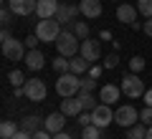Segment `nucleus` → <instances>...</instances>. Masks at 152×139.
Listing matches in <instances>:
<instances>
[{"mask_svg":"<svg viewBox=\"0 0 152 139\" xmlns=\"http://www.w3.org/2000/svg\"><path fill=\"white\" fill-rule=\"evenodd\" d=\"M53 71L56 74H69L71 71V58H64V56H61V58H53Z\"/></svg>","mask_w":152,"mask_h":139,"instance_id":"393cba45","label":"nucleus"},{"mask_svg":"<svg viewBox=\"0 0 152 139\" xmlns=\"http://www.w3.org/2000/svg\"><path fill=\"white\" fill-rule=\"evenodd\" d=\"M18 132H20V129L15 127V122H3V124H0V137H3V139H13Z\"/></svg>","mask_w":152,"mask_h":139,"instance_id":"412c9836","label":"nucleus"},{"mask_svg":"<svg viewBox=\"0 0 152 139\" xmlns=\"http://www.w3.org/2000/svg\"><path fill=\"white\" fill-rule=\"evenodd\" d=\"M142 31H145L147 36H152V18H150V20H145V25H142Z\"/></svg>","mask_w":152,"mask_h":139,"instance_id":"4c0bfd02","label":"nucleus"},{"mask_svg":"<svg viewBox=\"0 0 152 139\" xmlns=\"http://www.w3.org/2000/svg\"><path fill=\"white\" fill-rule=\"evenodd\" d=\"M61 114H66V116H79V114H84V106H81V99L79 96H71V99H64L61 101Z\"/></svg>","mask_w":152,"mask_h":139,"instance_id":"dca6fc26","label":"nucleus"},{"mask_svg":"<svg viewBox=\"0 0 152 139\" xmlns=\"http://www.w3.org/2000/svg\"><path fill=\"white\" fill-rule=\"evenodd\" d=\"M140 122L145 124V127H152V109H150V106H145V109L140 111Z\"/></svg>","mask_w":152,"mask_h":139,"instance_id":"7c9ffc66","label":"nucleus"},{"mask_svg":"<svg viewBox=\"0 0 152 139\" xmlns=\"http://www.w3.org/2000/svg\"><path fill=\"white\" fill-rule=\"evenodd\" d=\"M145 104L152 109V89H147V91H145Z\"/></svg>","mask_w":152,"mask_h":139,"instance_id":"58836bf2","label":"nucleus"},{"mask_svg":"<svg viewBox=\"0 0 152 139\" xmlns=\"http://www.w3.org/2000/svg\"><path fill=\"white\" fill-rule=\"evenodd\" d=\"M81 139H102V134H99V127H84V132H81Z\"/></svg>","mask_w":152,"mask_h":139,"instance_id":"c85d7f7f","label":"nucleus"},{"mask_svg":"<svg viewBox=\"0 0 152 139\" xmlns=\"http://www.w3.org/2000/svg\"><path fill=\"white\" fill-rule=\"evenodd\" d=\"M43 127H46V119H43V116H38V114H28V116L20 119V129H23V132H28V134L41 132Z\"/></svg>","mask_w":152,"mask_h":139,"instance_id":"ddd939ff","label":"nucleus"},{"mask_svg":"<svg viewBox=\"0 0 152 139\" xmlns=\"http://www.w3.org/2000/svg\"><path fill=\"white\" fill-rule=\"evenodd\" d=\"M64 127H66V114H61V111H53V114H48L46 116V132H51V134H58V132H64Z\"/></svg>","mask_w":152,"mask_h":139,"instance_id":"2eb2a0df","label":"nucleus"},{"mask_svg":"<svg viewBox=\"0 0 152 139\" xmlns=\"http://www.w3.org/2000/svg\"><path fill=\"white\" fill-rule=\"evenodd\" d=\"M114 122L119 124V127L129 129V127H134V124L140 122V114H137V109H134V106L124 104V106H119V109H117V114H114Z\"/></svg>","mask_w":152,"mask_h":139,"instance_id":"423d86ee","label":"nucleus"},{"mask_svg":"<svg viewBox=\"0 0 152 139\" xmlns=\"http://www.w3.org/2000/svg\"><path fill=\"white\" fill-rule=\"evenodd\" d=\"M147 139H152V127H147Z\"/></svg>","mask_w":152,"mask_h":139,"instance_id":"37998d69","label":"nucleus"},{"mask_svg":"<svg viewBox=\"0 0 152 139\" xmlns=\"http://www.w3.org/2000/svg\"><path fill=\"white\" fill-rule=\"evenodd\" d=\"M38 41H41V38H38V36H31V38H26V48H28V51H36Z\"/></svg>","mask_w":152,"mask_h":139,"instance_id":"f704fd0d","label":"nucleus"},{"mask_svg":"<svg viewBox=\"0 0 152 139\" xmlns=\"http://www.w3.org/2000/svg\"><path fill=\"white\" fill-rule=\"evenodd\" d=\"M119 96H122V86H117V84H104L102 91H99V99H102V104H107V106L117 104Z\"/></svg>","mask_w":152,"mask_h":139,"instance_id":"f8f14e48","label":"nucleus"},{"mask_svg":"<svg viewBox=\"0 0 152 139\" xmlns=\"http://www.w3.org/2000/svg\"><path fill=\"white\" fill-rule=\"evenodd\" d=\"M56 48H58V53L64 58H71V56H76V51H81V41L71 31H64L58 36V41H56Z\"/></svg>","mask_w":152,"mask_h":139,"instance_id":"7ed1b4c3","label":"nucleus"},{"mask_svg":"<svg viewBox=\"0 0 152 139\" xmlns=\"http://www.w3.org/2000/svg\"><path fill=\"white\" fill-rule=\"evenodd\" d=\"M117 20L119 23H127V25H132V23H137V8L134 5H119L117 8Z\"/></svg>","mask_w":152,"mask_h":139,"instance_id":"6ab92c4d","label":"nucleus"},{"mask_svg":"<svg viewBox=\"0 0 152 139\" xmlns=\"http://www.w3.org/2000/svg\"><path fill=\"white\" fill-rule=\"evenodd\" d=\"M145 84H142V79L137 74H127L124 79H122V94L124 96H129V99H140V96H145Z\"/></svg>","mask_w":152,"mask_h":139,"instance_id":"20e7f679","label":"nucleus"},{"mask_svg":"<svg viewBox=\"0 0 152 139\" xmlns=\"http://www.w3.org/2000/svg\"><path fill=\"white\" fill-rule=\"evenodd\" d=\"M66 31H71L76 38H79V41H86V36H89V25H86V23H81V20H79V23H74V25H71V28H66Z\"/></svg>","mask_w":152,"mask_h":139,"instance_id":"5701e85b","label":"nucleus"},{"mask_svg":"<svg viewBox=\"0 0 152 139\" xmlns=\"http://www.w3.org/2000/svg\"><path fill=\"white\" fill-rule=\"evenodd\" d=\"M79 56H84L89 63H96V61L102 58V46H99V41H94V38L81 41V51H79Z\"/></svg>","mask_w":152,"mask_h":139,"instance_id":"1a4fd4ad","label":"nucleus"},{"mask_svg":"<svg viewBox=\"0 0 152 139\" xmlns=\"http://www.w3.org/2000/svg\"><path fill=\"white\" fill-rule=\"evenodd\" d=\"M112 122H114V111H112V106H107V104H99V106L91 111V124L94 127L104 129V127H109Z\"/></svg>","mask_w":152,"mask_h":139,"instance_id":"0eeeda50","label":"nucleus"},{"mask_svg":"<svg viewBox=\"0 0 152 139\" xmlns=\"http://www.w3.org/2000/svg\"><path fill=\"white\" fill-rule=\"evenodd\" d=\"M8 8L13 10V15H33L38 0H8Z\"/></svg>","mask_w":152,"mask_h":139,"instance_id":"9b49d317","label":"nucleus"},{"mask_svg":"<svg viewBox=\"0 0 152 139\" xmlns=\"http://www.w3.org/2000/svg\"><path fill=\"white\" fill-rule=\"evenodd\" d=\"M64 33V28H61V23L56 20V18H46V20H38L36 25V36L41 38L43 43H51V41H58V36Z\"/></svg>","mask_w":152,"mask_h":139,"instance_id":"f03ea898","label":"nucleus"},{"mask_svg":"<svg viewBox=\"0 0 152 139\" xmlns=\"http://www.w3.org/2000/svg\"><path fill=\"white\" fill-rule=\"evenodd\" d=\"M99 74H102V66H91V68H89V76H91V79H99Z\"/></svg>","mask_w":152,"mask_h":139,"instance_id":"e433bc0d","label":"nucleus"},{"mask_svg":"<svg viewBox=\"0 0 152 139\" xmlns=\"http://www.w3.org/2000/svg\"><path fill=\"white\" fill-rule=\"evenodd\" d=\"M79 99H81L84 111H94V109L99 106V104H96V99H94V94H86V91H81V94H79Z\"/></svg>","mask_w":152,"mask_h":139,"instance_id":"b1692460","label":"nucleus"},{"mask_svg":"<svg viewBox=\"0 0 152 139\" xmlns=\"http://www.w3.org/2000/svg\"><path fill=\"white\" fill-rule=\"evenodd\" d=\"M76 122H79V127H91V111H84L76 116Z\"/></svg>","mask_w":152,"mask_h":139,"instance_id":"473e14b6","label":"nucleus"},{"mask_svg":"<svg viewBox=\"0 0 152 139\" xmlns=\"http://www.w3.org/2000/svg\"><path fill=\"white\" fill-rule=\"evenodd\" d=\"M127 139H147V127L145 124H134L127 129Z\"/></svg>","mask_w":152,"mask_h":139,"instance_id":"4be33fe9","label":"nucleus"},{"mask_svg":"<svg viewBox=\"0 0 152 139\" xmlns=\"http://www.w3.org/2000/svg\"><path fill=\"white\" fill-rule=\"evenodd\" d=\"M114 66H119V58H117V51H114L112 56H107V58H104V68H114Z\"/></svg>","mask_w":152,"mask_h":139,"instance_id":"72a5a7b5","label":"nucleus"},{"mask_svg":"<svg viewBox=\"0 0 152 139\" xmlns=\"http://www.w3.org/2000/svg\"><path fill=\"white\" fill-rule=\"evenodd\" d=\"M79 5H74V3H64V5H58V13H56V20L61 23V25H66V28H71L74 25V18L79 15Z\"/></svg>","mask_w":152,"mask_h":139,"instance_id":"9d476101","label":"nucleus"},{"mask_svg":"<svg viewBox=\"0 0 152 139\" xmlns=\"http://www.w3.org/2000/svg\"><path fill=\"white\" fill-rule=\"evenodd\" d=\"M13 139H33V134H28V132H23V129H20V132H18Z\"/></svg>","mask_w":152,"mask_h":139,"instance_id":"ea45409f","label":"nucleus"},{"mask_svg":"<svg viewBox=\"0 0 152 139\" xmlns=\"http://www.w3.org/2000/svg\"><path fill=\"white\" fill-rule=\"evenodd\" d=\"M142 68H145V58H142V56H134V58H129V74H140Z\"/></svg>","mask_w":152,"mask_h":139,"instance_id":"cd10ccee","label":"nucleus"},{"mask_svg":"<svg viewBox=\"0 0 152 139\" xmlns=\"http://www.w3.org/2000/svg\"><path fill=\"white\" fill-rule=\"evenodd\" d=\"M79 10L84 18H99L102 15V3L99 0H81L79 3Z\"/></svg>","mask_w":152,"mask_h":139,"instance_id":"a211bd4d","label":"nucleus"},{"mask_svg":"<svg viewBox=\"0 0 152 139\" xmlns=\"http://www.w3.org/2000/svg\"><path fill=\"white\" fill-rule=\"evenodd\" d=\"M53 139H74L71 134H66V132H58V134H53Z\"/></svg>","mask_w":152,"mask_h":139,"instance_id":"79ce46f5","label":"nucleus"},{"mask_svg":"<svg viewBox=\"0 0 152 139\" xmlns=\"http://www.w3.org/2000/svg\"><path fill=\"white\" fill-rule=\"evenodd\" d=\"M23 91H26V99L28 101H46V94H48V89H46V84L41 79H28L26 86H23Z\"/></svg>","mask_w":152,"mask_h":139,"instance_id":"39448f33","label":"nucleus"},{"mask_svg":"<svg viewBox=\"0 0 152 139\" xmlns=\"http://www.w3.org/2000/svg\"><path fill=\"white\" fill-rule=\"evenodd\" d=\"M89 71V61L84 58V56H79V58H71V74H76V76H84Z\"/></svg>","mask_w":152,"mask_h":139,"instance_id":"aec40b11","label":"nucleus"},{"mask_svg":"<svg viewBox=\"0 0 152 139\" xmlns=\"http://www.w3.org/2000/svg\"><path fill=\"white\" fill-rule=\"evenodd\" d=\"M23 61H26V66H28L31 71H41V68L46 66V56H43V51H38V48H36V51H28Z\"/></svg>","mask_w":152,"mask_h":139,"instance_id":"f3484780","label":"nucleus"},{"mask_svg":"<svg viewBox=\"0 0 152 139\" xmlns=\"http://www.w3.org/2000/svg\"><path fill=\"white\" fill-rule=\"evenodd\" d=\"M10 31H8V28H3V33H0V41H3V43H5V41H10Z\"/></svg>","mask_w":152,"mask_h":139,"instance_id":"a19ab883","label":"nucleus"},{"mask_svg":"<svg viewBox=\"0 0 152 139\" xmlns=\"http://www.w3.org/2000/svg\"><path fill=\"white\" fill-rule=\"evenodd\" d=\"M8 81H10V84H13V89H23L28 79H26V76H23L20 71L15 68V71H10V74H8Z\"/></svg>","mask_w":152,"mask_h":139,"instance_id":"a878e982","label":"nucleus"},{"mask_svg":"<svg viewBox=\"0 0 152 139\" xmlns=\"http://www.w3.org/2000/svg\"><path fill=\"white\" fill-rule=\"evenodd\" d=\"M94 89H96V79H91V76H89V79H81V91L91 94Z\"/></svg>","mask_w":152,"mask_h":139,"instance_id":"2f4dec72","label":"nucleus"},{"mask_svg":"<svg viewBox=\"0 0 152 139\" xmlns=\"http://www.w3.org/2000/svg\"><path fill=\"white\" fill-rule=\"evenodd\" d=\"M10 20H13V10L5 5L3 10H0V23H3V28H8V25H10Z\"/></svg>","mask_w":152,"mask_h":139,"instance_id":"c756f323","label":"nucleus"},{"mask_svg":"<svg viewBox=\"0 0 152 139\" xmlns=\"http://www.w3.org/2000/svg\"><path fill=\"white\" fill-rule=\"evenodd\" d=\"M56 94L64 99H71V96H79L81 94V79L76 74H61L58 79H56Z\"/></svg>","mask_w":152,"mask_h":139,"instance_id":"f257e3e1","label":"nucleus"},{"mask_svg":"<svg viewBox=\"0 0 152 139\" xmlns=\"http://www.w3.org/2000/svg\"><path fill=\"white\" fill-rule=\"evenodd\" d=\"M137 13L150 20L152 18V0H137Z\"/></svg>","mask_w":152,"mask_h":139,"instance_id":"bb28decb","label":"nucleus"},{"mask_svg":"<svg viewBox=\"0 0 152 139\" xmlns=\"http://www.w3.org/2000/svg\"><path fill=\"white\" fill-rule=\"evenodd\" d=\"M58 5H61V3H56V0H38L36 15L41 18V20H46V18H56V13H58Z\"/></svg>","mask_w":152,"mask_h":139,"instance_id":"4468645a","label":"nucleus"},{"mask_svg":"<svg viewBox=\"0 0 152 139\" xmlns=\"http://www.w3.org/2000/svg\"><path fill=\"white\" fill-rule=\"evenodd\" d=\"M33 139H53V134H51V132H46V129H41V132H36V134H33Z\"/></svg>","mask_w":152,"mask_h":139,"instance_id":"c9c22d12","label":"nucleus"},{"mask_svg":"<svg viewBox=\"0 0 152 139\" xmlns=\"http://www.w3.org/2000/svg\"><path fill=\"white\" fill-rule=\"evenodd\" d=\"M69 3H76V0H69Z\"/></svg>","mask_w":152,"mask_h":139,"instance_id":"c03bdc74","label":"nucleus"},{"mask_svg":"<svg viewBox=\"0 0 152 139\" xmlns=\"http://www.w3.org/2000/svg\"><path fill=\"white\" fill-rule=\"evenodd\" d=\"M3 56L8 61H20L26 58V43H20L18 38H10V41L3 43Z\"/></svg>","mask_w":152,"mask_h":139,"instance_id":"6e6552de","label":"nucleus"}]
</instances>
